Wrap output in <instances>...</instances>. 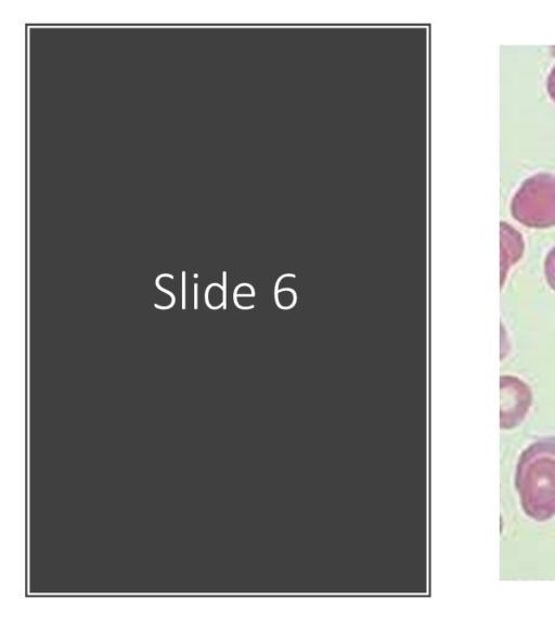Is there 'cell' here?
<instances>
[{"label":"cell","instance_id":"cell-6","mask_svg":"<svg viewBox=\"0 0 555 625\" xmlns=\"http://www.w3.org/2000/svg\"><path fill=\"white\" fill-rule=\"evenodd\" d=\"M546 89H547L550 98L555 102V65L552 67L551 72L547 76Z\"/></svg>","mask_w":555,"mask_h":625},{"label":"cell","instance_id":"cell-5","mask_svg":"<svg viewBox=\"0 0 555 625\" xmlns=\"http://www.w3.org/2000/svg\"><path fill=\"white\" fill-rule=\"evenodd\" d=\"M544 276L548 286L555 292V246L550 250L545 257Z\"/></svg>","mask_w":555,"mask_h":625},{"label":"cell","instance_id":"cell-4","mask_svg":"<svg viewBox=\"0 0 555 625\" xmlns=\"http://www.w3.org/2000/svg\"><path fill=\"white\" fill-rule=\"evenodd\" d=\"M501 257L500 284L503 288L509 268L515 265L524 254L525 243L521 234L507 222H500Z\"/></svg>","mask_w":555,"mask_h":625},{"label":"cell","instance_id":"cell-1","mask_svg":"<svg viewBox=\"0 0 555 625\" xmlns=\"http://www.w3.org/2000/svg\"><path fill=\"white\" fill-rule=\"evenodd\" d=\"M515 486L526 515L544 522L555 515V437L533 442L522 450Z\"/></svg>","mask_w":555,"mask_h":625},{"label":"cell","instance_id":"cell-2","mask_svg":"<svg viewBox=\"0 0 555 625\" xmlns=\"http://www.w3.org/2000/svg\"><path fill=\"white\" fill-rule=\"evenodd\" d=\"M511 213L529 228L555 226V176L539 173L526 179L512 199Z\"/></svg>","mask_w":555,"mask_h":625},{"label":"cell","instance_id":"cell-3","mask_svg":"<svg viewBox=\"0 0 555 625\" xmlns=\"http://www.w3.org/2000/svg\"><path fill=\"white\" fill-rule=\"evenodd\" d=\"M500 428L511 430L518 426L526 418L532 404L530 386L514 375L500 378Z\"/></svg>","mask_w":555,"mask_h":625}]
</instances>
